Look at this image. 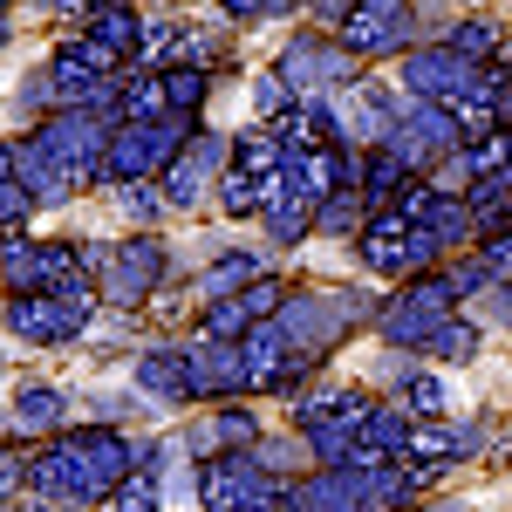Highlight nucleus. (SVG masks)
<instances>
[{"mask_svg": "<svg viewBox=\"0 0 512 512\" xmlns=\"http://www.w3.org/2000/svg\"><path fill=\"white\" fill-rule=\"evenodd\" d=\"M451 308H458V280L451 274H417L390 308H383V335H390L396 349H424L437 321H451Z\"/></svg>", "mask_w": 512, "mask_h": 512, "instance_id": "f257e3e1", "label": "nucleus"}, {"mask_svg": "<svg viewBox=\"0 0 512 512\" xmlns=\"http://www.w3.org/2000/svg\"><path fill=\"white\" fill-rule=\"evenodd\" d=\"M444 253L424 226H403L396 212H376L369 226H362V267H376V274H396V280H417L431 274V260Z\"/></svg>", "mask_w": 512, "mask_h": 512, "instance_id": "f03ea898", "label": "nucleus"}, {"mask_svg": "<svg viewBox=\"0 0 512 512\" xmlns=\"http://www.w3.org/2000/svg\"><path fill=\"white\" fill-rule=\"evenodd\" d=\"M478 82H485V69H478V62H465L451 41H437V48H410V55H403V89H410L417 103L451 110L458 96H472Z\"/></svg>", "mask_w": 512, "mask_h": 512, "instance_id": "7ed1b4c3", "label": "nucleus"}, {"mask_svg": "<svg viewBox=\"0 0 512 512\" xmlns=\"http://www.w3.org/2000/svg\"><path fill=\"white\" fill-rule=\"evenodd\" d=\"M280 82L294 96H315V89H355V55L342 41H321V35H301L287 55H280Z\"/></svg>", "mask_w": 512, "mask_h": 512, "instance_id": "20e7f679", "label": "nucleus"}, {"mask_svg": "<svg viewBox=\"0 0 512 512\" xmlns=\"http://www.w3.org/2000/svg\"><path fill=\"white\" fill-rule=\"evenodd\" d=\"M89 315H96V308H76V301H62V294H14V301H7V328H14L21 342H35V349H55V342L82 335Z\"/></svg>", "mask_w": 512, "mask_h": 512, "instance_id": "39448f33", "label": "nucleus"}, {"mask_svg": "<svg viewBox=\"0 0 512 512\" xmlns=\"http://www.w3.org/2000/svg\"><path fill=\"white\" fill-rule=\"evenodd\" d=\"M226 158H233V151H226L212 130H192V144H185V151L158 171L164 205H171V212H192L198 198H205V178H212V171H226Z\"/></svg>", "mask_w": 512, "mask_h": 512, "instance_id": "423d86ee", "label": "nucleus"}, {"mask_svg": "<svg viewBox=\"0 0 512 512\" xmlns=\"http://www.w3.org/2000/svg\"><path fill=\"white\" fill-rule=\"evenodd\" d=\"M410 35V0H355L349 21H342V48L355 62L362 55H396Z\"/></svg>", "mask_w": 512, "mask_h": 512, "instance_id": "0eeeda50", "label": "nucleus"}, {"mask_svg": "<svg viewBox=\"0 0 512 512\" xmlns=\"http://www.w3.org/2000/svg\"><path fill=\"white\" fill-rule=\"evenodd\" d=\"M267 485H274V478L260 472L253 458H239V451L198 465V499H205V512H246L253 499H267Z\"/></svg>", "mask_w": 512, "mask_h": 512, "instance_id": "6e6552de", "label": "nucleus"}, {"mask_svg": "<svg viewBox=\"0 0 512 512\" xmlns=\"http://www.w3.org/2000/svg\"><path fill=\"white\" fill-rule=\"evenodd\" d=\"M158 274H164V246H158V239H130L117 260H110V280H103V294H110L117 308H137V301L158 287Z\"/></svg>", "mask_w": 512, "mask_h": 512, "instance_id": "1a4fd4ad", "label": "nucleus"}, {"mask_svg": "<svg viewBox=\"0 0 512 512\" xmlns=\"http://www.w3.org/2000/svg\"><path fill=\"white\" fill-rule=\"evenodd\" d=\"M246 444H260V424H253V410H246V403H226L212 424H198V431H192L198 458H226V451H246Z\"/></svg>", "mask_w": 512, "mask_h": 512, "instance_id": "9d476101", "label": "nucleus"}, {"mask_svg": "<svg viewBox=\"0 0 512 512\" xmlns=\"http://www.w3.org/2000/svg\"><path fill=\"white\" fill-rule=\"evenodd\" d=\"M294 512H362L355 506V465H328L321 478L294 485Z\"/></svg>", "mask_w": 512, "mask_h": 512, "instance_id": "9b49d317", "label": "nucleus"}, {"mask_svg": "<svg viewBox=\"0 0 512 512\" xmlns=\"http://www.w3.org/2000/svg\"><path fill=\"white\" fill-rule=\"evenodd\" d=\"M7 424H14L21 437L62 431V390H48V383H28V390L14 396V410H7Z\"/></svg>", "mask_w": 512, "mask_h": 512, "instance_id": "f8f14e48", "label": "nucleus"}, {"mask_svg": "<svg viewBox=\"0 0 512 512\" xmlns=\"http://www.w3.org/2000/svg\"><path fill=\"white\" fill-rule=\"evenodd\" d=\"M137 383L164 403H185V349H151L137 362Z\"/></svg>", "mask_w": 512, "mask_h": 512, "instance_id": "ddd939ff", "label": "nucleus"}, {"mask_svg": "<svg viewBox=\"0 0 512 512\" xmlns=\"http://www.w3.org/2000/svg\"><path fill=\"white\" fill-rule=\"evenodd\" d=\"M260 280V260L253 253H226L219 267H205V280H198V301H226V294H246Z\"/></svg>", "mask_w": 512, "mask_h": 512, "instance_id": "4468645a", "label": "nucleus"}, {"mask_svg": "<svg viewBox=\"0 0 512 512\" xmlns=\"http://www.w3.org/2000/svg\"><path fill=\"white\" fill-rule=\"evenodd\" d=\"M355 192H362V198H376V205L403 192V158H396L390 144H376V151L362 158V185H355Z\"/></svg>", "mask_w": 512, "mask_h": 512, "instance_id": "2eb2a0df", "label": "nucleus"}, {"mask_svg": "<svg viewBox=\"0 0 512 512\" xmlns=\"http://www.w3.org/2000/svg\"><path fill=\"white\" fill-rule=\"evenodd\" d=\"M164 96H171V110H178V117H192L198 103L212 96V76H205L198 62H171V69H164Z\"/></svg>", "mask_w": 512, "mask_h": 512, "instance_id": "dca6fc26", "label": "nucleus"}, {"mask_svg": "<svg viewBox=\"0 0 512 512\" xmlns=\"http://www.w3.org/2000/svg\"><path fill=\"white\" fill-rule=\"evenodd\" d=\"M424 349H431L437 362H472V355H478V321H458V315H451V321H437Z\"/></svg>", "mask_w": 512, "mask_h": 512, "instance_id": "f3484780", "label": "nucleus"}, {"mask_svg": "<svg viewBox=\"0 0 512 512\" xmlns=\"http://www.w3.org/2000/svg\"><path fill=\"white\" fill-rule=\"evenodd\" d=\"M294 294H287V280H274V274H260L246 294H239V308H246V321H280V308H287Z\"/></svg>", "mask_w": 512, "mask_h": 512, "instance_id": "a211bd4d", "label": "nucleus"}, {"mask_svg": "<svg viewBox=\"0 0 512 512\" xmlns=\"http://www.w3.org/2000/svg\"><path fill=\"white\" fill-rule=\"evenodd\" d=\"M403 458L444 465V458H458V431H451V424H410V451H403Z\"/></svg>", "mask_w": 512, "mask_h": 512, "instance_id": "6ab92c4d", "label": "nucleus"}, {"mask_svg": "<svg viewBox=\"0 0 512 512\" xmlns=\"http://www.w3.org/2000/svg\"><path fill=\"white\" fill-rule=\"evenodd\" d=\"M444 41H451L465 62H478V69H485V62L499 55V21H465V28H451Z\"/></svg>", "mask_w": 512, "mask_h": 512, "instance_id": "aec40b11", "label": "nucleus"}, {"mask_svg": "<svg viewBox=\"0 0 512 512\" xmlns=\"http://www.w3.org/2000/svg\"><path fill=\"white\" fill-rule=\"evenodd\" d=\"M110 506L117 512H158V478H151V465H137V472L123 478L117 492H110Z\"/></svg>", "mask_w": 512, "mask_h": 512, "instance_id": "412c9836", "label": "nucleus"}, {"mask_svg": "<svg viewBox=\"0 0 512 512\" xmlns=\"http://www.w3.org/2000/svg\"><path fill=\"white\" fill-rule=\"evenodd\" d=\"M403 410L410 417H437L444 410V383L437 376H403Z\"/></svg>", "mask_w": 512, "mask_h": 512, "instance_id": "4be33fe9", "label": "nucleus"}, {"mask_svg": "<svg viewBox=\"0 0 512 512\" xmlns=\"http://www.w3.org/2000/svg\"><path fill=\"white\" fill-rule=\"evenodd\" d=\"M35 478V451H21V444H0V499L7 492H21Z\"/></svg>", "mask_w": 512, "mask_h": 512, "instance_id": "5701e85b", "label": "nucleus"}, {"mask_svg": "<svg viewBox=\"0 0 512 512\" xmlns=\"http://www.w3.org/2000/svg\"><path fill=\"white\" fill-rule=\"evenodd\" d=\"M315 219L328 226V233H355V226H362V192H342V198H328V205H321Z\"/></svg>", "mask_w": 512, "mask_h": 512, "instance_id": "b1692460", "label": "nucleus"}, {"mask_svg": "<svg viewBox=\"0 0 512 512\" xmlns=\"http://www.w3.org/2000/svg\"><path fill=\"white\" fill-rule=\"evenodd\" d=\"M117 205L130 219H158L164 212V192H144V185H117Z\"/></svg>", "mask_w": 512, "mask_h": 512, "instance_id": "393cba45", "label": "nucleus"}, {"mask_svg": "<svg viewBox=\"0 0 512 512\" xmlns=\"http://www.w3.org/2000/svg\"><path fill=\"white\" fill-rule=\"evenodd\" d=\"M219 7H226L233 21H274V14H287L294 0H219Z\"/></svg>", "mask_w": 512, "mask_h": 512, "instance_id": "a878e982", "label": "nucleus"}, {"mask_svg": "<svg viewBox=\"0 0 512 512\" xmlns=\"http://www.w3.org/2000/svg\"><path fill=\"white\" fill-rule=\"evenodd\" d=\"M246 512H294V492H280V485H267V499H253Z\"/></svg>", "mask_w": 512, "mask_h": 512, "instance_id": "bb28decb", "label": "nucleus"}, {"mask_svg": "<svg viewBox=\"0 0 512 512\" xmlns=\"http://www.w3.org/2000/svg\"><path fill=\"white\" fill-rule=\"evenodd\" d=\"M7 185H14V151L0 144V192H7Z\"/></svg>", "mask_w": 512, "mask_h": 512, "instance_id": "cd10ccee", "label": "nucleus"}, {"mask_svg": "<svg viewBox=\"0 0 512 512\" xmlns=\"http://www.w3.org/2000/svg\"><path fill=\"white\" fill-rule=\"evenodd\" d=\"M21 246V226H0V253H14Z\"/></svg>", "mask_w": 512, "mask_h": 512, "instance_id": "c85d7f7f", "label": "nucleus"}, {"mask_svg": "<svg viewBox=\"0 0 512 512\" xmlns=\"http://www.w3.org/2000/svg\"><path fill=\"white\" fill-rule=\"evenodd\" d=\"M55 7H110V0H55Z\"/></svg>", "mask_w": 512, "mask_h": 512, "instance_id": "c756f323", "label": "nucleus"}, {"mask_svg": "<svg viewBox=\"0 0 512 512\" xmlns=\"http://www.w3.org/2000/svg\"><path fill=\"white\" fill-rule=\"evenodd\" d=\"M0 41H7V21H0Z\"/></svg>", "mask_w": 512, "mask_h": 512, "instance_id": "7c9ffc66", "label": "nucleus"}, {"mask_svg": "<svg viewBox=\"0 0 512 512\" xmlns=\"http://www.w3.org/2000/svg\"><path fill=\"white\" fill-rule=\"evenodd\" d=\"M0 7H7V0H0Z\"/></svg>", "mask_w": 512, "mask_h": 512, "instance_id": "2f4dec72", "label": "nucleus"}]
</instances>
